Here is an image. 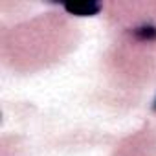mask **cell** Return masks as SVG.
<instances>
[{
    "label": "cell",
    "mask_w": 156,
    "mask_h": 156,
    "mask_svg": "<svg viewBox=\"0 0 156 156\" xmlns=\"http://www.w3.org/2000/svg\"><path fill=\"white\" fill-rule=\"evenodd\" d=\"M103 9V4L98 0H77V2L64 4V11L75 17H94Z\"/></svg>",
    "instance_id": "1"
},
{
    "label": "cell",
    "mask_w": 156,
    "mask_h": 156,
    "mask_svg": "<svg viewBox=\"0 0 156 156\" xmlns=\"http://www.w3.org/2000/svg\"><path fill=\"white\" fill-rule=\"evenodd\" d=\"M132 35L140 42H152V41H156V26H152V24H141V26H138V28L132 30Z\"/></svg>",
    "instance_id": "2"
},
{
    "label": "cell",
    "mask_w": 156,
    "mask_h": 156,
    "mask_svg": "<svg viewBox=\"0 0 156 156\" xmlns=\"http://www.w3.org/2000/svg\"><path fill=\"white\" fill-rule=\"evenodd\" d=\"M154 110H156V101H154Z\"/></svg>",
    "instance_id": "3"
}]
</instances>
